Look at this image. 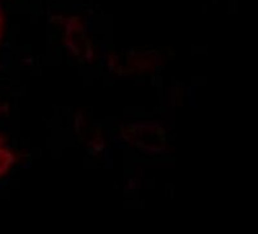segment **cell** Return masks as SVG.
<instances>
[{"mask_svg":"<svg viewBox=\"0 0 258 234\" xmlns=\"http://www.w3.org/2000/svg\"><path fill=\"white\" fill-rule=\"evenodd\" d=\"M9 162H11V156H9L8 151L0 146V175L6 173Z\"/></svg>","mask_w":258,"mask_h":234,"instance_id":"6da1fadb","label":"cell"}]
</instances>
